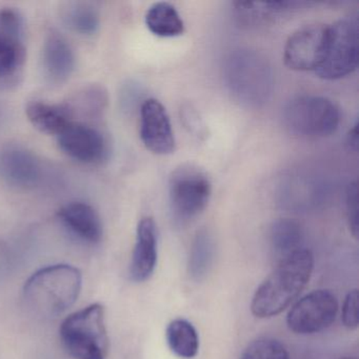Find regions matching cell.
Returning a JSON list of instances; mask_svg holds the SVG:
<instances>
[{
  "mask_svg": "<svg viewBox=\"0 0 359 359\" xmlns=\"http://www.w3.org/2000/svg\"><path fill=\"white\" fill-rule=\"evenodd\" d=\"M313 266L312 252L304 248L280 259L256 290L251 302L252 314L257 318H271L280 314L306 287Z\"/></svg>",
  "mask_w": 359,
  "mask_h": 359,
  "instance_id": "6da1fadb",
  "label": "cell"
},
{
  "mask_svg": "<svg viewBox=\"0 0 359 359\" xmlns=\"http://www.w3.org/2000/svg\"><path fill=\"white\" fill-rule=\"evenodd\" d=\"M83 287L81 271L70 264L39 269L24 287L27 306L35 314L56 317L76 302Z\"/></svg>",
  "mask_w": 359,
  "mask_h": 359,
  "instance_id": "7a4b0ae2",
  "label": "cell"
},
{
  "mask_svg": "<svg viewBox=\"0 0 359 359\" xmlns=\"http://www.w3.org/2000/svg\"><path fill=\"white\" fill-rule=\"evenodd\" d=\"M224 83L237 102L250 108H259L270 100L274 88V73L266 56L251 49H238L226 58Z\"/></svg>",
  "mask_w": 359,
  "mask_h": 359,
  "instance_id": "3957f363",
  "label": "cell"
},
{
  "mask_svg": "<svg viewBox=\"0 0 359 359\" xmlns=\"http://www.w3.org/2000/svg\"><path fill=\"white\" fill-rule=\"evenodd\" d=\"M60 339L67 352L75 359H106L109 337L104 308L93 304L73 313L62 321Z\"/></svg>",
  "mask_w": 359,
  "mask_h": 359,
  "instance_id": "277c9868",
  "label": "cell"
},
{
  "mask_svg": "<svg viewBox=\"0 0 359 359\" xmlns=\"http://www.w3.org/2000/svg\"><path fill=\"white\" fill-rule=\"evenodd\" d=\"M283 121L296 135L327 137L338 129L340 113L335 104L323 96H298L285 106Z\"/></svg>",
  "mask_w": 359,
  "mask_h": 359,
  "instance_id": "5b68a950",
  "label": "cell"
},
{
  "mask_svg": "<svg viewBox=\"0 0 359 359\" xmlns=\"http://www.w3.org/2000/svg\"><path fill=\"white\" fill-rule=\"evenodd\" d=\"M358 22L344 18L327 27L325 55L316 74L325 81H337L358 67Z\"/></svg>",
  "mask_w": 359,
  "mask_h": 359,
  "instance_id": "8992f818",
  "label": "cell"
},
{
  "mask_svg": "<svg viewBox=\"0 0 359 359\" xmlns=\"http://www.w3.org/2000/svg\"><path fill=\"white\" fill-rule=\"evenodd\" d=\"M212 187L205 172L194 165H182L169 180L170 208L180 224L194 219L207 207Z\"/></svg>",
  "mask_w": 359,
  "mask_h": 359,
  "instance_id": "52a82bcc",
  "label": "cell"
},
{
  "mask_svg": "<svg viewBox=\"0 0 359 359\" xmlns=\"http://www.w3.org/2000/svg\"><path fill=\"white\" fill-rule=\"evenodd\" d=\"M337 311L335 295L327 290H316L292 306L287 313V325L300 335L318 333L334 323Z\"/></svg>",
  "mask_w": 359,
  "mask_h": 359,
  "instance_id": "ba28073f",
  "label": "cell"
},
{
  "mask_svg": "<svg viewBox=\"0 0 359 359\" xmlns=\"http://www.w3.org/2000/svg\"><path fill=\"white\" fill-rule=\"evenodd\" d=\"M327 27L308 25L293 33L285 46V66L294 71H315L320 66L327 45Z\"/></svg>",
  "mask_w": 359,
  "mask_h": 359,
  "instance_id": "9c48e42d",
  "label": "cell"
},
{
  "mask_svg": "<svg viewBox=\"0 0 359 359\" xmlns=\"http://www.w3.org/2000/svg\"><path fill=\"white\" fill-rule=\"evenodd\" d=\"M60 150L79 163H102L109 152L104 134L81 121H72L57 135Z\"/></svg>",
  "mask_w": 359,
  "mask_h": 359,
  "instance_id": "30bf717a",
  "label": "cell"
},
{
  "mask_svg": "<svg viewBox=\"0 0 359 359\" xmlns=\"http://www.w3.org/2000/svg\"><path fill=\"white\" fill-rule=\"evenodd\" d=\"M140 138L151 152L168 155L175 150V137L165 107L156 100H147L140 108Z\"/></svg>",
  "mask_w": 359,
  "mask_h": 359,
  "instance_id": "8fae6325",
  "label": "cell"
},
{
  "mask_svg": "<svg viewBox=\"0 0 359 359\" xmlns=\"http://www.w3.org/2000/svg\"><path fill=\"white\" fill-rule=\"evenodd\" d=\"M41 176V163L30 151L14 146L0 152V177L10 186L18 189L33 188Z\"/></svg>",
  "mask_w": 359,
  "mask_h": 359,
  "instance_id": "7c38bea8",
  "label": "cell"
},
{
  "mask_svg": "<svg viewBox=\"0 0 359 359\" xmlns=\"http://www.w3.org/2000/svg\"><path fill=\"white\" fill-rule=\"evenodd\" d=\"M157 230L154 220L144 217L138 222L136 243L130 266V276L135 283L148 280L156 268Z\"/></svg>",
  "mask_w": 359,
  "mask_h": 359,
  "instance_id": "4fadbf2b",
  "label": "cell"
},
{
  "mask_svg": "<svg viewBox=\"0 0 359 359\" xmlns=\"http://www.w3.org/2000/svg\"><path fill=\"white\" fill-rule=\"evenodd\" d=\"M58 218L67 230L83 243L95 245L104 234L102 219L95 209L88 203L74 201L58 211Z\"/></svg>",
  "mask_w": 359,
  "mask_h": 359,
  "instance_id": "5bb4252c",
  "label": "cell"
},
{
  "mask_svg": "<svg viewBox=\"0 0 359 359\" xmlns=\"http://www.w3.org/2000/svg\"><path fill=\"white\" fill-rule=\"evenodd\" d=\"M43 68L46 79L54 85L68 81L74 71V52L68 41L58 33L51 32L46 37Z\"/></svg>",
  "mask_w": 359,
  "mask_h": 359,
  "instance_id": "9a60e30c",
  "label": "cell"
},
{
  "mask_svg": "<svg viewBox=\"0 0 359 359\" xmlns=\"http://www.w3.org/2000/svg\"><path fill=\"white\" fill-rule=\"evenodd\" d=\"M26 114L35 129L49 135L57 136L74 121L67 104H52L33 100L27 104Z\"/></svg>",
  "mask_w": 359,
  "mask_h": 359,
  "instance_id": "2e32d148",
  "label": "cell"
},
{
  "mask_svg": "<svg viewBox=\"0 0 359 359\" xmlns=\"http://www.w3.org/2000/svg\"><path fill=\"white\" fill-rule=\"evenodd\" d=\"M146 25L151 33L163 39L180 36L184 32V20L177 10L171 4L163 1L149 8Z\"/></svg>",
  "mask_w": 359,
  "mask_h": 359,
  "instance_id": "e0dca14e",
  "label": "cell"
},
{
  "mask_svg": "<svg viewBox=\"0 0 359 359\" xmlns=\"http://www.w3.org/2000/svg\"><path fill=\"white\" fill-rule=\"evenodd\" d=\"M60 16L64 24L79 34H95L100 27V12L90 3H66L60 9Z\"/></svg>",
  "mask_w": 359,
  "mask_h": 359,
  "instance_id": "ac0fdd59",
  "label": "cell"
},
{
  "mask_svg": "<svg viewBox=\"0 0 359 359\" xmlns=\"http://www.w3.org/2000/svg\"><path fill=\"white\" fill-rule=\"evenodd\" d=\"M165 337L172 352L184 359L196 356L199 337L194 325L184 318H176L168 325Z\"/></svg>",
  "mask_w": 359,
  "mask_h": 359,
  "instance_id": "d6986e66",
  "label": "cell"
},
{
  "mask_svg": "<svg viewBox=\"0 0 359 359\" xmlns=\"http://www.w3.org/2000/svg\"><path fill=\"white\" fill-rule=\"evenodd\" d=\"M271 245L275 254L283 258L302 249L304 230L299 222L291 218H280L273 224L270 233Z\"/></svg>",
  "mask_w": 359,
  "mask_h": 359,
  "instance_id": "ffe728a7",
  "label": "cell"
},
{
  "mask_svg": "<svg viewBox=\"0 0 359 359\" xmlns=\"http://www.w3.org/2000/svg\"><path fill=\"white\" fill-rule=\"evenodd\" d=\"M306 3L296 1H273V3H238L236 10L239 18L247 24H260L269 22L277 16L285 15L299 9Z\"/></svg>",
  "mask_w": 359,
  "mask_h": 359,
  "instance_id": "44dd1931",
  "label": "cell"
},
{
  "mask_svg": "<svg viewBox=\"0 0 359 359\" xmlns=\"http://www.w3.org/2000/svg\"><path fill=\"white\" fill-rule=\"evenodd\" d=\"M24 41L0 35V83L14 81L25 64Z\"/></svg>",
  "mask_w": 359,
  "mask_h": 359,
  "instance_id": "7402d4cb",
  "label": "cell"
},
{
  "mask_svg": "<svg viewBox=\"0 0 359 359\" xmlns=\"http://www.w3.org/2000/svg\"><path fill=\"white\" fill-rule=\"evenodd\" d=\"M213 237L207 230L197 233L191 247L189 257V273L194 280L199 281L205 278L211 268L214 258Z\"/></svg>",
  "mask_w": 359,
  "mask_h": 359,
  "instance_id": "603a6c76",
  "label": "cell"
},
{
  "mask_svg": "<svg viewBox=\"0 0 359 359\" xmlns=\"http://www.w3.org/2000/svg\"><path fill=\"white\" fill-rule=\"evenodd\" d=\"M107 102H108V95L104 88L94 85L79 92L72 102H67V106L73 118L76 112H81L86 116L94 117L104 111Z\"/></svg>",
  "mask_w": 359,
  "mask_h": 359,
  "instance_id": "cb8c5ba5",
  "label": "cell"
},
{
  "mask_svg": "<svg viewBox=\"0 0 359 359\" xmlns=\"http://www.w3.org/2000/svg\"><path fill=\"white\" fill-rule=\"evenodd\" d=\"M239 359H290L287 348L279 340L262 337L252 341Z\"/></svg>",
  "mask_w": 359,
  "mask_h": 359,
  "instance_id": "d4e9b609",
  "label": "cell"
},
{
  "mask_svg": "<svg viewBox=\"0 0 359 359\" xmlns=\"http://www.w3.org/2000/svg\"><path fill=\"white\" fill-rule=\"evenodd\" d=\"M24 18L20 12L7 8L0 10V35L24 41Z\"/></svg>",
  "mask_w": 359,
  "mask_h": 359,
  "instance_id": "484cf974",
  "label": "cell"
},
{
  "mask_svg": "<svg viewBox=\"0 0 359 359\" xmlns=\"http://www.w3.org/2000/svg\"><path fill=\"white\" fill-rule=\"evenodd\" d=\"M341 320L348 330L358 327V291L352 290L346 294L342 304Z\"/></svg>",
  "mask_w": 359,
  "mask_h": 359,
  "instance_id": "4316f807",
  "label": "cell"
},
{
  "mask_svg": "<svg viewBox=\"0 0 359 359\" xmlns=\"http://www.w3.org/2000/svg\"><path fill=\"white\" fill-rule=\"evenodd\" d=\"M346 220L353 236H358V201H357V184H348L346 195Z\"/></svg>",
  "mask_w": 359,
  "mask_h": 359,
  "instance_id": "83f0119b",
  "label": "cell"
},
{
  "mask_svg": "<svg viewBox=\"0 0 359 359\" xmlns=\"http://www.w3.org/2000/svg\"><path fill=\"white\" fill-rule=\"evenodd\" d=\"M348 144L352 150L357 151V146H358V123L357 121L348 133Z\"/></svg>",
  "mask_w": 359,
  "mask_h": 359,
  "instance_id": "f1b7e54d",
  "label": "cell"
},
{
  "mask_svg": "<svg viewBox=\"0 0 359 359\" xmlns=\"http://www.w3.org/2000/svg\"><path fill=\"white\" fill-rule=\"evenodd\" d=\"M340 359H356V358H354V357H344V358H340Z\"/></svg>",
  "mask_w": 359,
  "mask_h": 359,
  "instance_id": "f546056e",
  "label": "cell"
}]
</instances>
